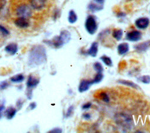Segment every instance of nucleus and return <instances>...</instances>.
Here are the masks:
<instances>
[{
    "label": "nucleus",
    "instance_id": "obj_25",
    "mask_svg": "<svg viewBox=\"0 0 150 133\" xmlns=\"http://www.w3.org/2000/svg\"><path fill=\"white\" fill-rule=\"evenodd\" d=\"M138 80L144 83V84H149L150 83V76L149 75H144L138 78Z\"/></svg>",
    "mask_w": 150,
    "mask_h": 133
},
{
    "label": "nucleus",
    "instance_id": "obj_35",
    "mask_svg": "<svg viewBox=\"0 0 150 133\" xmlns=\"http://www.w3.org/2000/svg\"><path fill=\"white\" fill-rule=\"evenodd\" d=\"M4 110V105H0V117H1V114L2 113V111Z\"/></svg>",
    "mask_w": 150,
    "mask_h": 133
},
{
    "label": "nucleus",
    "instance_id": "obj_21",
    "mask_svg": "<svg viewBox=\"0 0 150 133\" xmlns=\"http://www.w3.org/2000/svg\"><path fill=\"white\" fill-rule=\"evenodd\" d=\"M100 60H101L103 61V62L107 66H111L112 65V62L111 59L106 56V55H103L101 57H100Z\"/></svg>",
    "mask_w": 150,
    "mask_h": 133
},
{
    "label": "nucleus",
    "instance_id": "obj_18",
    "mask_svg": "<svg viewBox=\"0 0 150 133\" xmlns=\"http://www.w3.org/2000/svg\"><path fill=\"white\" fill-rule=\"evenodd\" d=\"M67 19H68L69 22L71 24H73L77 22L78 19V16L74 10L71 9L69 12Z\"/></svg>",
    "mask_w": 150,
    "mask_h": 133
},
{
    "label": "nucleus",
    "instance_id": "obj_17",
    "mask_svg": "<svg viewBox=\"0 0 150 133\" xmlns=\"http://www.w3.org/2000/svg\"><path fill=\"white\" fill-rule=\"evenodd\" d=\"M117 82L120 84H121L128 86V87H131L135 88V89H139V87L138 85H137V84H135V83H134L131 81L121 79V80H118L117 81Z\"/></svg>",
    "mask_w": 150,
    "mask_h": 133
},
{
    "label": "nucleus",
    "instance_id": "obj_33",
    "mask_svg": "<svg viewBox=\"0 0 150 133\" xmlns=\"http://www.w3.org/2000/svg\"><path fill=\"white\" fill-rule=\"evenodd\" d=\"M5 3V0H0V10H1L4 7Z\"/></svg>",
    "mask_w": 150,
    "mask_h": 133
},
{
    "label": "nucleus",
    "instance_id": "obj_11",
    "mask_svg": "<svg viewBox=\"0 0 150 133\" xmlns=\"http://www.w3.org/2000/svg\"><path fill=\"white\" fill-rule=\"evenodd\" d=\"M18 50V47L15 43H10L5 47V51L11 55L15 54Z\"/></svg>",
    "mask_w": 150,
    "mask_h": 133
},
{
    "label": "nucleus",
    "instance_id": "obj_5",
    "mask_svg": "<svg viewBox=\"0 0 150 133\" xmlns=\"http://www.w3.org/2000/svg\"><path fill=\"white\" fill-rule=\"evenodd\" d=\"M142 37V33L137 30H133L127 33L125 38L130 42H138Z\"/></svg>",
    "mask_w": 150,
    "mask_h": 133
},
{
    "label": "nucleus",
    "instance_id": "obj_9",
    "mask_svg": "<svg viewBox=\"0 0 150 133\" xmlns=\"http://www.w3.org/2000/svg\"><path fill=\"white\" fill-rule=\"evenodd\" d=\"M31 7L36 10L42 9L46 4V0H30Z\"/></svg>",
    "mask_w": 150,
    "mask_h": 133
},
{
    "label": "nucleus",
    "instance_id": "obj_13",
    "mask_svg": "<svg viewBox=\"0 0 150 133\" xmlns=\"http://www.w3.org/2000/svg\"><path fill=\"white\" fill-rule=\"evenodd\" d=\"M39 83V80L38 78L35 77L32 75H29L27 81V88L28 89H32L36 87Z\"/></svg>",
    "mask_w": 150,
    "mask_h": 133
},
{
    "label": "nucleus",
    "instance_id": "obj_19",
    "mask_svg": "<svg viewBox=\"0 0 150 133\" xmlns=\"http://www.w3.org/2000/svg\"><path fill=\"white\" fill-rule=\"evenodd\" d=\"M112 37L117 40H120L122 37L123 31L121 29H114L112 33Z\"/></svg>",
    "mask_w": 150,
    "mask_h": 133
},
{
    "label": "nucleus",
    "instance_id": "obj_30",
    "mask_svg": "<svg viewBox=\"0 0 150 133\" xmlns=\"http://www.w3.org/2000/svg\"><path fill=\"white\" fill-rule=\"evenodd\" d=\"M83 117L86 120H88L90 119L91 118V115L90 114L88 113V112H86V113H84L83 114Z\"/></svg>",
    "mask_w": 150,
    "mask_h": 133
},
{
    "label": "nucleus",
    "instance_id": "obj_16",
    "mask_svg": "<svg viewBox=\"0 0 150 133\" xmlns=\"http://www.w3.org/2000/svg\"><path fill=\"white\" fill-rule=\"evenodd\" d=\"M16 113V110L13 107H8L5 111V115L8 120L13 118Z\"/></svg>",
    "mask_w": 150,
    "mask_h": 133
},
{
    "label": "nucleus",
    "instance_id": "obj_22",
    "mask_svg": "<svg viewBox=\"0 0 150 133\" xmlns=\"http://www.w3.org/2000/svg\"><path fill=\"white\" fill-rule=\"evenodd\" d=\"M103 77L104 76H103L102 72L97 73V74L94 76V79H92L93 84H97V83H99L100 82H101L103 79Z\"/></svg>",
    "mask_w": 150,
    "mask_h": 133
},
{
    "label": "nucleus",
    "instance_id": "obj_20",
    "mask_svg": "<svg viewBox=\"0 0 150 133\" xmlns=\"http://www.w3.org/2000/svg\"><path fill=\"white\" fill-rule=\"evenodd\" d=\"M24 76L22 74H18L11 77L10 80L13 83H21L24 80Z\"/></svg>",
    "mask_w": 150,
    "mask_h": 133
},
{
    "label": "nucleus",
    "instance_id": "obj_31",
    "mask_svg": "<svg viewBox=\"0 0 150 133\" xmlns=\"http://www.w3.org/2000/svg\"><path fill=\"white\" fill-rule=\"evenodd\" d=\"M62 129L60 128H55L54 129H53L52 130H51L50 131H49V132H54V133H59V132H62Z\"/></svg>",
    "mask_w": 150,
    "mask_h": 133
},
{
    "label": "nucleus",
    "instance_id": "obj_34",
    "mask_svg": "<svg viewBox=\"0 0 150 133\" xmlns=\"http://www.w3.org/2000/svg\"><path fill=\"white\" fill-rule=\"evenodd\" d=\"M36 107V104L35 102H32L29 104V107L31 110H33Z\"/></svg>",
    "mask_w": 150,
    "mask_h": 133
},
{
    "label": "nucleus",
    "instance_id": "obj_28",
    "mask_svg": "<svg viewBox=\"0 0 150 133\" xmlns=\"http://www.w3.org/2000/svg\"><path fill=\"white\" fill-rule=\"evenodd\" d=\"M91 105H92L91 103L87 102V103H86L83 104L81 106V108H82L83 110H87V109H88L91 107Z\"/></svg>",
    "mask_w": 150,
    "mask_h": 133
},
{
    "label": "nucleus",
    "instance_id": "obj_32",
    "mask_svg": "<svg viewBox=\"0 0 150 133\" xmlns=\"http://www.w3.org/2000/svg\"><path fill=\"white\" fill-rule=\"evenodd\" d=\"M94 2L96 3V4H98L99 5H104V3L105 2V0H93Z\"/></svg>",
    "mask_w": 150,
    "mask_h": 133
},
{
    "label": "nucleus",
    "instance_id": "obj_2",
    "mask_svg": "<svg viewBox=\"0 0 150 133\" xmlns=\"http://www.w3.org/2000/svg\"><path fill=\"white\" fill-rule=\"evenodd\" d=\"M71 38V35L68 30H63L61 31L59 36H55L49 42L56 48L62 47L64 44L67 43Z\"/></svg>",
    "mask_w": 150,
    "mask_h": 133
},
{
    "label": "nucleus",
    "instance_id": "obj_4",
    "mask_svg": "<svg viewBox=\"0 0 150 133\" xmlns=\"http://www.w3.org/2000/svg\"><path fill=\"white\" fill-rule=\"evenodd\" d=\"M16 13L18 17L28 18L31 16L32 11L29 6L26 4H22L19 5L16 9Z\"/></svg>",
    "mask_w": 150,
    "mask_h": 133
},
{
    "label": "nucleus",
    "instance_id": "obj_12",
    "mask_svg": "<svg viewBox=\"0 0 150 133\" xmlns=\"http://www.w3.org/2000/svg\"><path fill=\"white\" fill-rule=\"evenodd\" d=\"M98 50V43L97 42H94L91 43L90 48L87 50V54L91 57H96Z\"/></svg>",
    "mask_w": 150,
    "mask_h": 133
},
{
    "label": "nucleus",
    "instance_id": "obj_1",
    "mask_svg": "<svg viewBox=\"0 0 150 133\" xmlns=\"http://www.w3.org/2000/svg\"><path fill=\"white\" fill-rule=\"evenodd\" d=\"M47 60L45 48L41 45L34 46L30 50L28 57V64L35 67L44 63Z\"/></svg>",
    "mask_w": 150,
    "mask_h": 133
},
{
    "label": "nucleus",
    "instance_id": "obj_15",
    "mask_svg": "<svg viewBox=\"0 0 150 133\" xmlns=\"http://www.w3.org/2000/svg\"><path fill=\"white\" fill-rule=\"evenodd\" d=\"M103 8V5H99L94 2H91L88 5V9L92 12H96L102 10Z\"/></svg>",
    "mask_w": 150,
    "mask_h": 133
},
{
    "label": "nucleus",
    "instance_id": "obj_26",
    "mask_svg": "<svg viewBox=\"0 0 150 133\" xmlns=\"http://www.w3.org/2000/svg\"><path fill=\"white\" fill-rule=\"evenodd\" d=\"M0 32L4 35H8L9 33V32L8 31V30L1 24H0Z\"/></svg>",
    "mask_w": 150,
    "mask_h": 133
},
{
    "label": "nucleus",
    "instance_id": "obj_24",
    "mask_svg": "<svg viewBox=\"0 0 150 133\" xmlns=\"http://www.w3.org/2000/svg\"><path fill=\"white\" fill-rule=\"evenodd\" d=\"M93 69L96 71H97V73L103 72V69H104L102 64L100 62H95L93 64Z\"/></svg>",
    "mask_w": 150,
    "mask_h": 133
},
{
    "label": "nucleus",
    "instance_id": "obj_3",
    "mask_svg": "<svg viewBox=\"0 0 150 133\" xmlns=\"http://www.w3.org/2000/svg\"><path fill=\"white\" fill-rule=\"evenodd\" d=\"M85 29L90 35H94L97 30L98 24L96 17L92 15H89L85 21Z\"/></svg>",
    "mask_w": 150,
    "mask_h": 133
},
{
    "label": "nucleus",
    "instance_id": "obj_10",
    "mask_svg": "<svg viewBox=\"0 0 150 133\" xmlns=\"http://www.w3.org/2000/svg\"><path fill=\"white\" fill-rule=\"evenodd\" d=\"M150 47V40L138 43L134 46V49L139 52H145Z\"/></svg>",
    "mask_w": 150,
    "mask_h": 133
},
{
    "label": "nucleus",
    "instance_id": "obj_23",
    "mask_svg": "<svg viewBox=\"0 0 150 133\" xmlns=\"http://www.w3.org/2000/svg\"><path fill=\"white\" fill-rule=\"evenodd\" d=\"M99 98L105 103H108L110 101V98L108 95L105 92H101L98 95Z\"/></svg>",
    "mask_w": 150,
    "mask_h": 133
},
{
    "label": "nucleus",
    "instance_id": "obj_6",
    "mask_svg": "<svg viewBox=\"0 0 150 133\" xmlns=\"http://www.w3.org/2000/svg\"><path fill=\"white\" fill-rule=\"evenodd\" d=\"M149 19L146 17H141L136 19L135 25L139 29H145L147 28L149 25Z\"/></svg>",
    "mask_w": 150,
    "mask_h": 133
},
{
    "label": "nucleus",
    "instance_id": "obj_8",
    "mask_svg": "<svg viewBox=\"0 0 150 133\" xmlns=\"http://www.w3.org/2000/svg\"><path fill=\"white\" fill-rule=\"evenodd\" d=\"M15 25L19 28H26L29 26V22L28 18L23 17H18L14 21Z\"/></svg>",
    "mask_w": 150,
    "mask_h": 133
},
{
    "label": "nucleus",
    "instance_id": "obj_27",
    "mask_svg": "<svg viewBox=\"0 0 150 133\" xmlns=\"http://www.w3.org/2000/svg\"><path fill=\"white\" fill-rule=\"evenodd\" d=\"M73 111H74V107L73 105H71L70 106L68 109H67V112H66V117H69L70 116H71L73 114Z\"/></svg>",
    "mask_w": 150,
    "mask_h": 133
},
{
    "label": "nucleus",
    "instance_id": "obj_29",
    "mask_svg": "<svg viewBox=\"0 0 150 133\" xmlns=\"http://www.w3.org/2000/svg\"><path fill=\"white\" fill-rule=\"evenodd\" d=\"M8 86V83L6 81H3L0 84V88L1 89H5Z\"/></svg>",
    "mask_w": 150,
    "mask_h": 133
},
{
    "label": "nucleus",
    "instance_id": "obj_7",
    "mask_svg": "<svg viewBox=\"0 0 150 133\" xmlns=\"http://www.w3.org/2000/svg\"><path fill=\"white\" fill-rule=\"evenodd\" d=\"M92 84H93L92 80H82L78 87L79 91L80 93H83L87 91Z\"/></svg>",
    "mask_w": 150,
    "mask_h": 133
},
{
    "label": "nucleus",
    "instance_id": "obj_14",
    "mask_svg": "<svg viewBox=\"0 0 150 133\" xmlns=\"http://www.w3.org/2000/svg\"><path fill=\"white\" fill-rule=\"evenodd\" d=\"M129 49V47L128 43H127L126 42H123V43H120L117 47L118 53L120 55H123L128 52Z\"/></svg>",
    "mask_w": 150,
    "mask_h": 133
}]
</instances>
